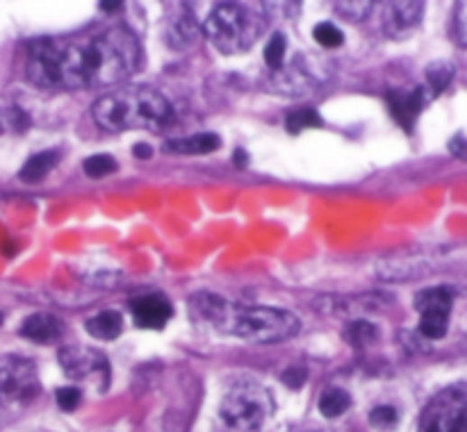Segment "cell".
I'll return each instance as SVG.
<instances>
[{
    "label": "cell",
    "instance_id": "cell-6",
    "mask_svg": "<svg viewBox=\"0 0 467 432\" xmlns=\"http://www.w3.org/2000/svg\"><path fill=\"white\" fill-rule=\"evenodd\" d=\"M41 392L37 366L19 356L0 357V408L19 410Z\"/></svg>",
    "mask_w": 467,
    "mask_h": 432
},
{
    "label": "cell",
    "instance_id": "cell-22",
    "mask_svg": "<svg viewBox=\"0 0 467 432\" xmlns=\"http://www.w3.org/2000/svg\"><path fill=\"white\" fill-rule=\"evenodd\" d=\"M453 77V64L449 62H434L429 68H426V89H429L431 98L443 94L449 86Z\"/></svg>",
    "mask_w": 467,
    "mask_h": 432
},
{
    "label": "cell",
    "instance_id": "cell-21",
    "mask_svg": "<svg viewBox=\"0 0 467 432\" xmlns=\"http://www.w3.org/2000/svg\"><path fill=\"white\" fill-rule=\"evenodd\" d=\"M319 125H322V116L310 107H299V110H292L285 116V130L289 135H299L304 130L319 128Z\"/></svg>",
    "mask_w": 467,
    "mask_h": 432
},
{
    "label": "cell",
    "instance_id": "cell-5",
    "mask_svg": "<svg viewBox=\"0 0 467 432\" xmlns=\"http://www.w3.org/2000/svg\"><path fill=\"white\" fill-rule=\"evenodd\" d=\"M265 30V19L256 7L242 3H219L203 23L207 41L224 55H237L251 49Z\"/></svg>",
    "mask_w": 467,
    "mask_h": 432
},
{
    "label": "cell",
    "instance_id": "cell-15",
    "mask_svg": "<svg viewBox=\"0 0 467 432\" xmlns=\"http://www.w3.org/2000/svg\"><path fill=\"white\" fill-rule=\"evenodd\" d=\"M21 335H23L25 339L34 341V344H50V341L60 339L62 326H60L58 319L50 317V314H32V317L25 319L23 326H21Z\"/></svg>",
    "mask_w": 467,
    "mask_h": 432
},
{
    "label": "cell",
    "instance_id": "cell-9",
    "mask_svg": "<svg viewBox=\"0 0 467 432\" xmlns=\"http://www.w3.org/2000/svg\"><path fill=\"white\" fill-rule=\"evenodd\" d=\"M386 293H362V296H324L315 301V310L333 317H352L353 321L361 319L362 312H379L390 302Z\"/></svg>",
    "mask_w": 467,
    "mask_h": 432
},
{
    "label": "cell",
    "instance_id": "cell-37",
    "mask_svg": "<svg viewBox=\"0 0 467 432\" xmlns=\"http://www.w3.org/2000/svg\"><path fill=\"white\" fill-rule=\"evenodd\" d=\"M3 253H5V255H14L16 253V246H12V244L3 246Z\"/></svg>",
    "mask_w": 467,
    "mask_h": 432
},
{
    "label": "cell",
    "instance_id": "cell-29",
    "mask_svg": "<svg viewBox=\"0 0 467 432\" xmlns=\"http://www.w3.org/2000/svg\"><path fill=\"white\" fill-rule=\"evenodd\" d=\"M370 423L376 428H392L399 423V412L390 405H379V408L371 410Z\"/></svg>",
    "mask_w": 467,
    "mask_h": 432
},
{
    "label": "cell",
    "instance_id": "cell-38",
    "mask_svg": "<svg viewBox=\"0 0 467 432\" xmlns=\"http://www.w3.org/2000/svg\"><path fill=\"white\" fill-rule=\"evenodd\" d=\"M3 319H5V317H3V312H0V323H3Z\"/></svg>",
    "mask_w": 467,
    "mask_h": 432
},
{
    "label": "cell",
    "instance_id": "cell-17",
    "mask_svg": "<svg viewBox=\"0 0 467 432\" xmlns=\"http://www.w3.org/2000/svg\"><path fill=\"white\" fill-rule=\"evenodd\" d=\"M222 140L217 135H210V132H203V135H192L183 137V140H171L164 144L167 153H180V155H207L219 150Z\"/></svg>",
    "mask_w": 467,
    "mask_h": 432
},
{
    "label": "cell",
    "instance_id": "cell-28",
    "mask_svg": "<svg viewBox=\"0 0 467 432\" xmlns=\"http://www.w3.org/2000/svg\"><path fill=\"white\" fill-rule=\"evenodd\" d=\"M371 7L374 5H371V3H365V0H362V3L361 0H344V3H335L337 14L344 16L347 21H353V23H356V21L367 19Z\"/></svg>",
    "mask_w": 467,
    "mask_h": 432
},
{
    "label": "cell",
    "instance_id": "cell-19",
    "mask_svg": "<svg viewBox=\"0 0 467 432\" xmlns=\"http://www.w3.org/2000/svg\"><path fill=\"white\" fill-rule=\"evenodd\" d=\"M60 162V153L58 150H44V153H37L23 164V168L19 171V178L23 183L34 184V183H41V180L58 166Z\"/></svg>",
    "mask_w": 467,
    "mask_h": 432
},
{
    "label": "cell",
    "instance_id": "cell-32",
    "mask_svg": "<svg viewBox=\"0 0 467 432\" xmlns=\"http://www.w3.org/2000/svg\"><path fill=\"white\" fill-rule=\"evenodd\" d=\"M306 380H308V371L306 369H297V366H294V369L283 371V382L288 384V387L301 389Z\"/></svg>",
    "mask_w": 467,
    "mask_h": 432
},
{
    "label": "cell",
    "instance_id": "cell-31",
    "mask_svg": "<svg viewBox=\"0 0 467 432\" xmlns=\"http://www.w3.org/2000/svg\"><path fill=\"white\" fill-rule=\"evenodd\" d=\"M453 32L461 46L467 49V3H461L456 7V16H453Z\"/></svg>",
    "mask_w": 467,
    "mask_h": 432
},
{
    "label": "cell",
    "instance_id": "cell-3",
    "mask_svg": "<svg viewBox=\"0 0 467 432\" xmlns=\"http://www.w3.org/2000/svg\"><path fill=\"white\" fill-rule=\"evenodd\" d=\"M92 116L98 128L107 132H125V130L155 132L171 121V105L153 86H121L94 103Z\"/></svg>",
    "mask_w": 467,
    "mask_h": 432
},
{
    "label": "cell",
    "instance_id": "cell-30",
    "mask_svg": "<svg viewBox=\"0 0 467 432\" xmlns=\"http://www.w3.org/2000/svg\"><path fill=\"white\" fill-rule=\"evenodd\" d=\"M55 399H58L60 410H64V412H73V410L80 405L82 394H80V389H76V387H60L58 394H55Z\"/></svg>",
    "mask_w": 467,
    "mask_h": 432
},
{
    "label": "cell",
    "instance_id": "cell-8",
    "mask_svg": "<svg viewBox=\"0 0 467 432\" xmlns=\"http://www.w3.org/2000/svg\"><path fill=\"white\" fill-rule=\"evenodd\" d=\"M60 366L69 378L87 382L98 394H105L110 387V362L96 348L87 346H64L58 353Z\"/></svg>",
    "mask_w": 467,
    "mask_h": 432
},
{
    "label": "cell",
    "instance_id": "cell-26",
    "mask_svg": "<svg viewBox=\"0 0 467 432\" xmlns=\"http://www.w3.org/2000/svg\"><path fill=\"white\" fill-rule=\"evenodd\" d=\"M285 53H288V39L283 32L271 34L270 43L265 46V62L271 71H279L285 67Z\"/></svg>",
    "mask_w": 467,
    "mask_h": 432
},
{
    "label": "cell",
    "instance_id": "cell-18",
    "mask_svg": "<svg viewBox=\"0 0 467 432\" xmlns=\"http://www.w3.org/2000/svg\"><path fill=\"white\" fill-rule=\"evenodd\" d=\"M85 330L94 337V339L103 341H114L116 337L124 330V319L114 310H105V312H98L96 317L87 319L85 321Z\"/></svg>",
    "mask_w": 467,
    "mask_h": 432
},
{
    "label": "cell",
    "instance_id": "cell-25",
    "mask_svg": "<svg viewBox=\"0 0 467 432\" xmlns=\"http://www.w3.org/2000/svg\"><path fill=\"white\" fill-rule=\"evenodd\" d=\"M116 168H119V164H116V159L110 158V155H92V158H87L85 164H82L85 176H89L92 180L107 178V176L116 173Z\"/></svg>",
    "mask_w": 467,
    "mask_h": 432
},
{
    "label": "cell",
    "instance_id": "cell-16",
    "mask_svg": "<svg viewBox=\"0 0 467 432\" xmlns=\"http://www.w3.org/2000/svg\"><path fill=\"white\" fill-rule=\"evenodd\" d=\"M453 296L447 287H429L415 293V310L419 314H452Z\"/></svg>",
    "mask_w": 467,
    "mask_h": 432
},
{
    "label": "cell",
    "instance_id": "cell-33",
    "mask_svg": "<svg viewBox=\"0 0 467 432\" xmlns=\"http://www.w3.org/2000/svg\"><path fill=\"white\" fill-rule=\"evenodd\" d=\"M449 150H452L453 155H458V158H467V137H465V132H461V135L453 137L452 144H449Z\"/></svg>",
    "mask_w": 467,
    "mask_h": 432
},
{
    "label": "cell",
    "instance_id": "cell-13",
    "mask_svg": "<svg viewBox=\"0 0 467 432\" xmlns=\"http://www.w3.org/2000/svg\"><path fill=\"white\" fill-rule=\"evenodd\" d=\"M201 39V28L188 5H180V12L169 16L164 25V41L174 50H185Z\"/></svg>",
    "mask_w": 467,
    "mask_h": 432
},
{
    "label": "cell",
    "instance_id": "cell-10",
    "mask_svg": "<svg viewBox=\"0 0 467 432\" xmlns=\"http://www.w3.org/2000/svg\"><path fill=\"white\" fill-rule=\"evenodd\" d=\"M131 312L137 328H144V330H162L169 319L174 317V308H171L169 298L158 292L142 293V296L133 298Z\"/></svg>",
    "mask_w": 467,
    "mask_h": 432
},
{
    "label": "cell",
    "instance_id": "cell-34",
    "mask_svg": "<svg viewBox=\"0 0 467 432\" xmlns=\"http://www.w3.org/2000/svg\"><path fill=\"white\" fill-rule=\"evenodd\" d=\"M133 155L140 159H151L153 158V148L149 144H135L133 146Z\"/></svg>",
    "mask_w": 467,
    "mask_h": 432
},
{
    "label": "cell",
    "instance_id": "cell-4",
    "mask_svg": "<svg viewBox=\"0 0 467 432\" xmlns=\"http://www.w3.org/2000/svg\"><path fill=\"white\" fill-rule=\"evenodd\" d=\"M274 410V399L265 387L242 380L224 394L215 428L217 432H265Z\"/></svg>",
    "mask_w": 467,
    "mask_h": 432
},
{
    "label": "cell",
    "instance_id": "cell-27",
    "mask_svg": "<svg viewBox=\"0 0 467 432\" xmlns=\"http://www.w3.org/2000/svg\"><path fill=\"white\" fill-rule=\"evenodd\" d=\"M313 39L322 49H340L344 43L343 30L333 23H317L313 30Z\"/></svg>",
    "mask_w": 467,
    "mask_h": 432
},
{
    "label": "cell",
    "instance_id": "cell-14",
    "mask_svg": "<svg viewBox=\"0 0 467 432\" xmlns=\"http://www.w3.org/2000/svg\"><path fill=\"white\" fill-rule=\"evenodd\" d=\"M426 259L419 255H390L376 265V274L383 280H410L429 274Z\"/></svg>",
    "mask_w": 467,
    "mask_h": 432
},
{
    "label": "cell",
    "instance_id": "cell-35",
    "mask_svg": "<svg viewBox=\"0 0 467 432\" xmlns=\"http://www.w3.org/2000/svg\"><path fill=\"white\" fill-rule=\"evenodd\" d=\"M98 7H101L103 12H107V14H116V12L124 10V3H119V0H114V3H112V0H103Z\"/></svg>",
    "mask_w": 467,
    "mask_h": 432
},
{
    "label": "cell",
    "instance_id": "cell-2",
    "mask_svg": "<svg viewBox=\"0 0 467 432\" xmlns=\"http://www.w3.org/2000/svg\"><path fill=\"white\" fill-rule=\"evenodd\" d=\"M189 310L215 330L251 344H279L299 332V319L285 310L233 302L210 292L194 293L189 298Z\"/></svg>",
    "mask_w": 467,
    "mask_h": 432
},
{
    "label": "cell",
    "instance_id": "cell-20",
    "mask_svg": "<svg viewBox=\"0 0 467 432\" xmlns=\"http://www.w3.org/2000/svg\"><path fill=\"white\" fill-rule=\"evenodd\" d=\"M317 405H319V412H322V417H326V418L343 417V414L352 408V396H349L344 389L331 387V389H326V392H322Z\"/></svg>",
    "mask_w": 467,
    "mask_h": 432
},
{
    "label": "cell",
    "instance_id": "cell-11",
    "mask_svg": "<svg viewBox=\"0 0 467 432\" xmlns=\"http://www.w3.org/2000/svg\"><path fill=\"white\" fill-rule=\"evenodd\" d=\"M431 94L426 86H413V89H392L388 92V107H390L392 116H395L397 123L410 132L417 121L419 112L426 107Z\"/></svg>",
    "mask_w": 467,
    "mask_h": 432
},
{
    "label": "cell",
    "instance_id": "cell-23",
    "mask_svg": "<svg viewBox=\"0 0 467 432\" xmlns=\"http://www.w3.org/2000/svg\"><path fill=\"white\" fill-rule=\"evenodd\" d=\"M376 335H379L376 326H374V323L365 321V319L352 321L347 326V330H344V337H347V341L352 346H356V348H365V346H370L371 341L376 339Z\"/></svg>",
    "mask_w": 467,
    "mask_h": 432
},
{
    "label": "cell",
    "instance_id": "cell-1",
    "mask_svg": "<svg viewBox=\"0 0 467 432\" xmlns=\"http://www.w3.org/2000/svg\"><path fill=\"white\" fill-rule=\"evenodd\" d=\"M140 58V43L128 28L76 39H37L28 49V77L41 89H96L128 80Z\"/></svg>",
    "mask_w": 467,
    "mask_h": 432
},
{
    "label": "cell",
    "instance_id": "cell-7",
    "mask_svg": "<svg viewBox=\"0 0 467 432\" xmlns=\"http://www.w3.org/2000/svg\"><path fill=\"white\" fill-rule=\"evenodd\" d=\"M419 432H467V384L443 389L419 418Z\"/></svg>",
    "mask_w": 467,
    "mask_h": 432
},
{
    "label": "cell",
    "instance_id": "cell-12",
    "mask_svg": "<svg viewBox=\"0 0 467 432\" xmlns=\"http://www.w3.org/2000/svg\"><path fill=\"white\" fill-rule=\"evenodd\" d=\"M383 30L390 39H406L419 28L424 19V3H386L383 5Z\"/></svg>",
    "mask_w": 467,
    "mask_h": 432
},
{
    "label": "cell",
    "instance_id": "cell-36",
    "mask_svg": "<svg viewBox=\"0 0 467 432\" xmlns=\"http://www.w3.org/2000/svg\"><path fill=\"white\" fill-rule=\"evenodd\" d=\"M233 164H235V166H240V168H244L246 164H249V155H246L244 148H237L235 153H233Z\"/></svg>",
    "mask_w": 467,
    "mask_h": 432
},
{
    "label": "cell",
    "instance_id": "cell-24",
    "mask_svg": "<svg viewBox=\"0 0 467 432\" xmlns=\"http://www.w3.org/2000/svg\"><path fill=\"white\" fill-rule=\"evenodd\" d=\"M417 330L424 339H443L449 330V317H443V314H419Z\"/></svg>",
    "mask_w": 467,
    "mask_h": 432
}]
</instances>
